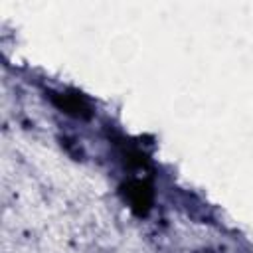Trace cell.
Listing matches in <instances>:
<instances>
[{
	"instance_id": "1",
	"label": "cell",
	"mask_w": 253,
	"mask_h": 253,
	"mask_svg": "<svg viewBox=\"0 0 253 253\" xmlns=\"http://www.w3.org/2000/svg\"><path fill=\"white\" fill-rule=\"evenodd\" d=\"M55 103L69 115H75V117H89V105L87 101L81 97V95H67V93H59Z\"/></svg>"
}]
</instances>
